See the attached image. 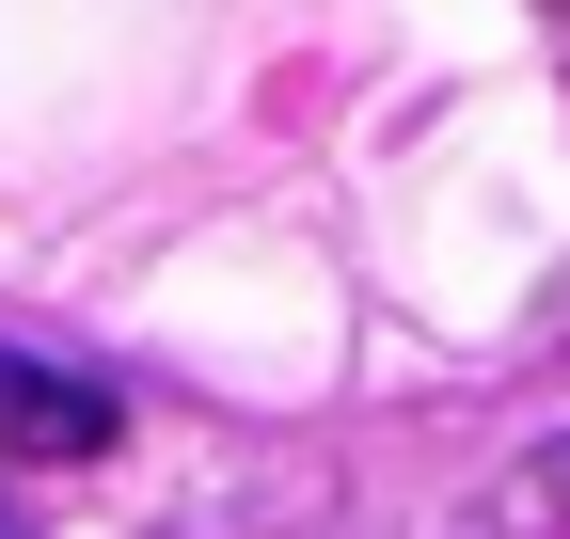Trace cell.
I'll list each match as a JSON object with an SVG mask.
<instances>
[{
  "mask_svg": "<svg viewBox=\"0 0 570 539\" xmlns=\"http://www.w3.org/2000/svg\"><path fill=\"white\" fill-rule=\"evenodd\" d=\"M111 444V396L80 365H32V350H0V460H96Z\"/></svg>",
  "mask_w": 570,
  "mask_h": 539,
  "instance_id": "1",
  "label": "cell"
},
{
  "mask_svg": "<svg viewBox=\"0 0 570 539\" xmlns=\"http://www.w3.org/2000/svg\"><path fill=\"white\" fill-rule=\"evenodd\" d=\"M539 492H570V444H554V460H539Z\"/></svg>",
  "mask_w": 570,
  "mask_h": 539,
  "instance_id": "2",
  "label": "cell"
}]
</instances>
